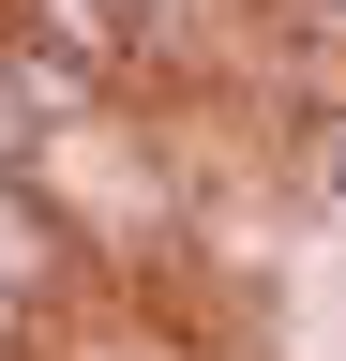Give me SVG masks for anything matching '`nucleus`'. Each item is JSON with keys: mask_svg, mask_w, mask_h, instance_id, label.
I'll return each mask as SVG.
<instances>
[{"mask_svg": "<svg viewBox=\"0 0 346 361\" xmlns=\"http://www.w3.org/2000/svg\"><path fill=\"white\" fill-rule=\"evenodd\" d=\"M271 151H286V180H301V196L346 226V90H316V106H271Z\"/></svg>", "mask_w": 346, "mask_h": 361, "instance_id": "f257e3e1", "label": "nucleus"}]
</instances>
